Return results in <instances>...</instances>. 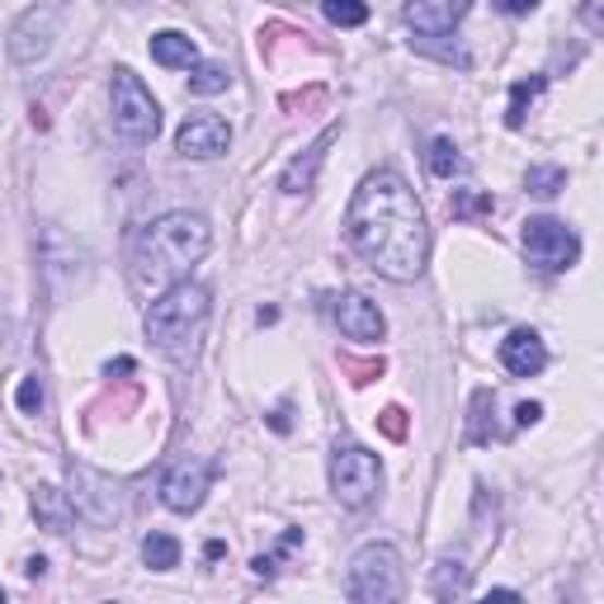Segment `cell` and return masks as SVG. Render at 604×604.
<instances>
[{
  "mask_svg": "<svg viewBox=\"0 0 604 604\" xmlns=\"http://www.w3.org/2000/svg\"><path fill=\"white\" fill-rule=\"evenodd\" d=\"M425 161H430V170H435L439 180H449V176H458V170H463V156H458V147H454L449 137H435V142H430V156H425Z\"/></svg>",
  "mask_w": 604,
  "mask_h": 604,
  "instance_id": "ffe728a7",
  "label": "cell"
},
{
  "mask_svg": "<svg viewBox=\"0 0 604 604\" xmlns=\"http://www.w3.org/2000/svg\"><path fill=\"white\" fill-rule=\"evenodd\" d=\"M57 20H62V0H38L34 10H24V20L10 28V62H20V67L38 62L52 48Z\"/></svg>",
  "mask_w": 604,
  "mask_h": 604,
  "instance_id": "ba28073f",
  "label": "cell"
},
{
  "mask_svg": "<svg viewBox=\"0 0 604 604\" xmlns=\"http://www.w3.org/2000/svg\"><path fill=\"white\" fill-rule=\"evenodd\" d=\"M383 486V463L378 454L364 449V444H336V454H330V492H336L340 506H369L373 496H378Z\"/></svg>",
  "mask_w": 604,
  "mask_h": 604,
  "instance_id": "8992f818",
  "label": "cell"
},
{
  "mask_svg": "<svg viewBox=\"0 0 604 604\" xmlns=\"http://www.w3.org/2000/svg\"><path fill=\"white\" fill-rule=\"evenodd\" d=\"M449 208H454V218H478V213H492V198L472 194V190H458Z\"/></svg>",
  "mask_w": 604,
  "mask_h": 604,
  "instance_id": "603a6c76",
  "label": "cell"
},
{
  "mask_svg": "<svg viewBox=\"0 0 604 604\" xmlns=\"http://www.w3.org/2000/svg\"><path fill=\"white\" fill-rule=\"evenodd\" d=\"M500 364H506V373H515V378H534V373H543V364H548V350H543L539 330H510L506 340H500Z\"/></svg>",
  "mask_w": 604,
  "mask_h": 604,
  "instance_id": "4fadbf2b",
  "label": "cell"
},
{
  "mask_svg": "<svg viewBox=\"0 0 604 604\" xmlns=\"http://www.w3.org/2000/svg\"><path fill=\"white\" fill-rule=\"evenodd\" d=\"M472 0H407V24L415 28V34L425 38H439L449 34V28L463 20Z\"/></svg>",
  "mask_w": 604,
  "mask_h": 604,
  "instance_id": "7c38bea8",
  "label": "cell"
},
{
  "mask_svg": "<svg viewBox=\"0 0 604 604\" xmlns=\"http://www.w3.org/2000/svg\"><path fill=\"white\" fill-rule=\"evenodd\" d=\"M208 312H213V298L204 283H190V279L170 283L166 293H156L147 312V340L170 359H190L208 326Z\"/></svg>",
  "mask_w": 604,
  "mask_h": 604,
  "instance_id": "3957f363",
  "label": "cell"
},
{
  "mask_svg": "<svg viewBox=\"0 0 604 604\" xmlns=\"http://www.w3.org/2000/svg\"><path fill=\"white\" fill-rule=\"evenodd\" d=\"M0 600H5V591H0Z\"/></svg>",
  "mask_w": 604,
  "mask_h": 604,
  "instance_id": "4dcf8cb0",
  "label": "cell"
},
{
  "mask_svg": "<svg viewBox=\"0 0 604 604\" xmlns=\"http://www.w3.org/2000/svg\"><path fill=\"white\" fill-rule=\"evenodd\" d=\"M152 62L166 67V71H190L198 62V48L190 34H180V28H161V34H152Z\"/></svg>",
  "mask_w": 604,
  "mask_h": 604,
  "instance_id": "9a60e30c",
  "label": "cell"
},
{
  "mask_svg": "<svg viewBox=\"0 0 604 604\" xmlns=\"http://www.w3.org/2000/svg\"><path fill=\"white\" fill-rule=\"evenodd\" d=\"M345 241L373 275L411 283L430 261V222L415 190L397 170H373L345 208Z\"/></svg>",
  "mask_w": 604,
  "mask_h": 604,
  "instance_id": "6da1fadb",
  "label": "cell"
},
{
  "mask_svg": "<svg viewBox=\"0 0 604 604\" xmlns=\"http://www.w3.org/2000/svg\"><path fill=\"white\" fill-rule=\"evenodd\" d=\"M336 322H340L345 336L359 340V345L383 340V330H387L378 302H369L364 293H340V298H336Z\"/></svg>",
  "mask_w": 604,
  "mask_h": 604,
  "instance_id": "8fae6325",
  "label": "cell"
},
{
  "mask_svg": "<svg viewBox=\"0 0 604 604\" xmlns=\"http://www.w3.org/2000/svg\"><path fill=\"white\" fill-rule=\"evenodd\" d=\"M336 137H340V128L330 123L326 133L316 137L307 152H302V156H293V161H289V170H283V176H279V190H283V194H307V190H312V180H316V170H322V161H326V152H330V142H336Z\"/></svg>",
  "mask_w": 604,
  "mask_h": 604,
  "instance_id": "5bb4252c",
  "label": "cell"
},
{
  "mask_svg": "<svg viewBox=\"0 0 604 604\" xmlns=\"http://www.w3.org/2000/svg\"><path fill=\"white\" fill-rule=\"evenodd\" d=\"M208 486H213V463H204V458H180L161 482V500L176 515H190V510L204 506Z\"/></svg>",
  "mask_w": 604,
  "mask_h": 604,
  "instance_id": "9c48e42d",
  "label": "cell"
},
{
  "mask_svg": "<svg viewBox=\"0 0 604 604\" xmlns=\"http://www.w3.org/2000/svg\"><path fill=\"white\" fill-rule=\"evenodd\" d=\"M34 515H38L43 529H52V534H67L76 506H71V496L57 492V486H34Z\"/></svg>",
  "mask_w": 604,
  "mask_h": 604,
  "instance_id": "2e32d148",
  "label": "cell"
},
{
  "mask_svg": "<svg viewBox=\"0 0 604 604\" xmlns=\"http://www.w3.org/2000/svg\"><path fill=\"white\" fill-rule=\"evenodd\" d=\"M563 184H567V170H557V166H534V170H529V190L543 194V198H553Z\"/></svg>",
  "mask_w": 604,
  "mask_h": 604,
  "instance_id": "7402d4cb",
  "label": "cell"
},
{
  "mask_svg": "<svg viewBox=\"0 0 604 604\" xmlns=\"http://www.w3.org/2000/svg\"><path fill=\"white\" fill-rule=\"evenodd\" d=\"M109 99H113V128H119L123 142L142 147V142H152L156 133H161V105H156L152 90H147V85H142L128 67L113 71Z\"/></svg>",
  "mask_w": 604,
  "mask_h": 604,
  "instance_id": "5b68a950",
  "label": "cell"
},
{
  "mask_svg": "<svg viewBox=\"0 0 604 604\" xmlns=\"http://www.w3.org/2000/svg\"><path fill=\"white\" fill-rule=\"evenodd\" d=\"M20 411L24 415H38L43 411V383L38 378H24L20 383Z\"/></svg>",
  "mask_w": 604,
  "mask_h": 604,
  "instance_id": "cb8c5ba5",
  "label": "cell"
},
{
  "mask_svg": "<svg viewBox=\"0 0 604 604\" xmlns=\"http://www.w3.org/2000/svg\"><path fill=\"white\" fill-rule=\"evenodd\" d=\"M345 595L354 604L401 600V557L392 543H369V548L354 553L350 571H345Z\"/></svg>",
  "mask_w": 604,
  "mask_h": 604,
  "instance_id": "277c9868",
  "label": "cell"
},
{
  "mask_svg": "<svg viewBox=\"0 0 604 604\" xmlns=\"http://www.w3.org/2000/svg\"><path fill=\"white\" fill-rule=\"evenodd\" d=\"M213 246V227L198 213H166L147 222L133 241V283L142 293H166L170 283L190 279V269Z\"/></svg>",
  "mask_w": 604,
  "mask_h": 604,
  "instance_id": "7a4b0ae2",
  "label": "cell"
},
{
  "mask_svg": "<svg viewBox=\"0 0 604 604\" xmlns=\"http://www.w3.org/2000/svg\"><path fill=\"white\" fill-rule=\"evenodd\" d=\"M123 5H142V0H123Z\"/></svg>",
  "mask_w": 604,
  "mask_h": 604,
  "instance_id": "f546056e",
  "label": "cell"
},
{
  "mask_svg": "<svg viewBox=\"0 0 604 604\" xmlns=\"http://www.w3.org/2000/svg\"><path fill=\"white\" fill-rule=\"evenodd\" d=\"M176 147H180V156H190V161H213V156H222L232 147V128H227V119H218V113H194L176 133Z\"/></svg>",
  "mask_w": 604,
  "mask_h": 604,
  "instance_id": "30bf717a",
  "label": "cell"
},
{
  "mask_svg": "<svg viewBox=\"0 0 604 604\" xmlns=\"http://www.w3.org/2000/svg\"><path fill=\"white\" fill-rule=\"evenodd\" d=\"M492 5L500 14H515V20H520V14H534L539 10V0H492Z\"/></svg>",
  "mask_w": 604,
  "mask_h": 604,
  "instance_id": "4316f807",
  "label": "cell"
},
{
  "mask_svg": "<svg viewBox=\"0 0 604 604\" xmlns=\"http://www.w3.org/2000/svg\"><path fill=\"white\" fill-rule=\"evenodd\" d=\"M142 563H147L152 571L180 567V543L170 534H147V539H142Z\"/></svg>",
  "mask_w": 604,
  "mask_h": 604,
  "instance_id": "e0dca14e",
  "label": "cell"
},
{
  "mask_svg": "<svg viewBox=\"0 0 604 604\" xmlns=\"http://www.w3.org/2000/svg\"><path fill=\"white\" fill-rule=\"evenodd\" d=\"M520 241H524L529 261H534L539 269H548V275H557V269H571V265H577V255H581L577 232H571L567 222H557V218H529Z\"/></svg>",
  "mask_w": 604,
  "mask_h": 604,
  "instance_id": "52a82bcc",
  "label": "cell"
},
{
  "mask_svg": "<svg viewBox=\"0 0 604 604\" xmlns=\"http://www.w3.org/2000/svg\"><path fill=\"white\" fill-rule=\"evenodd\" d=\"M298 539H302V534H298V529H293V534H283V543H279V548H298ZM251 567H255V577H275V557H265V553H261V557H255V563H251Z\"/></svg>",
  "mask_w": 604,
  "mask_h": 604,
  "instance_id": "d4e9b609",
  "label": "cell"
},
{
  "mask_svg": "<svg viewBox=\"0 0 604 604\" xmlns=\"http://www.w3.org/2000/svg\"><path fill=\"white\" fill-rule=\"evenodd\" d=\"M322 10H326V20L340 28H359L369 20V0H322Z\"/></svg>",
  "mask_w": 604,
  "mask_h": 604,
  "instance_id": "44dd1931",
  "label": "cell"
},
{
  "mask_svg": "<svg viewBox=\"0 0 604 604\" xmlns=\"http://www.w3.org/2000/svg\"><path fill=\"white\" fill-rule=\"evenodd\" d=\"M378 421H383V430H387V435H392V439H401V435H407V411H401V407H387V411L378 415Z\"/></svg>",
  "mask_w": 604,
  "mask_h": 604,
  "instance_id": "484cf974",
  "label": "cell"
},
{
  "mask_svg": "<svg viewBox=\"0 0 604 604\" xmlns=\"http://www.w3.org/2000/svg\"><path fill=\"white\" fill-rule=\"evenodd\" d=\"M543 85H548L543 76L515 81V90H510V109H506V123H510V128H520V123H524V109H529V105H534V99L543 95Z\"/></svg>",
  "mask_w": 604,
  "mask_h": 604,
  "instance_id": "ac0fdd59",
  "label": "cell"
},
{
  "mask_svg": "<svg viewBox=\"0 0 604 604\" xmlns=\"http://www.w3.org/2000/svg\"><path fill=\"white\" fill-rule=\"evenodd\" d=\"M539 415H543L539 401H520V411H515V425H534Z\"/></svg>",
  "mask_w": 604,
  "mask_h": 604,
  "instance_id": "83f0119b",
  "label": "cell"
},
{
  "mask_svg": "<svg viewBox=\"0 0 604 604\" xmlns=\"http://www.w3.org/2000/svg\"><path fill=\"white\" fill-rule=\"evenodd\" d=\"M222 553H227V548H222V543H218V539H213V543H208V548H204V557H208V563H218V557H222Z\"/></svg>",
  "mask_w": 604,
  "mask_h": 604,
  "instance_id": "f1b7e54d",
  "label": "cell"
},
{
  "mask_svg": "<svg viewBox=\"0 0 604 604\" xmlns=\"http://www.w3.org/2000/svg\"><path fill=\"white\" fill-rule=\"evenodd\" d=\"M227 67L222 62H194L190 67V90L194 95H218V90H227Z\"/></svg>",
  "mask_w": 604,
  "mask_h": 604,
  "instance_id": "d6986e66",
  "label": "cell"
}]
</instances>
